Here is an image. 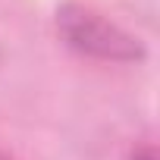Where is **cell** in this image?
<instances>
[{
  "mask_svg": "<svg viewBox=\"0 0 160 160\" xmlns=\"http://www.w3.org/2000/svg\"><path fill=\"white\" fill-rule=\"evenodd\" d=\"M57 32L66 41V47H72L82 57H94V60L141 63L148 53L135 35H129L107 16H101L82 3H63L57 10Z\"/></svg>",
  "mask_w": 160,
  "mask_h": 160,
  "instance_id": "1",
  "label": "cell"
},
{
  "mask_svg": "<svg viewBox=\"0 0 160 160\" xmlns=\"http://www.w3.org/2000/svg\"><path fill=\"white\" fill-rule=\"evenodd\" d=\"M135 160H154V151H141V154H135Z\"/></svg>",
  "mask_w": 160,
  "mask_h": 160,
  "instance_id": "2",
  "label": "cell"
}]
</instances>
